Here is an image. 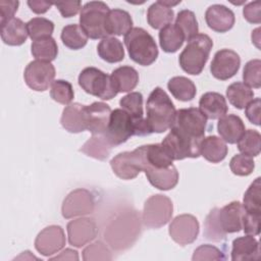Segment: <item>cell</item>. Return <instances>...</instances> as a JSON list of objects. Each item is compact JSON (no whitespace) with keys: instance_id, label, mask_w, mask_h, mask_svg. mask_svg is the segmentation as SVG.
<instances>
[{"instance_id":"cell-52","label":"cell","mask_w":261,"mask_h":261,"mask_svg":"<svg viewBox=\"0 0 261 261\" xmlns=\"http://www.w3.org/2000/svg\"><path fill=\"white\" fill-rule=\"evenodd\" d=\"M243 14L245 19L251 23H260L261 7L259 1H253L244 6Z\"/></svg>"},{"instance_id":"cell-43","label":"cell","mask_w":261,"mask_h":261,"mask_svg":"<svg viewBox=\"0 0 261 261\" xmlns=\"http://www.w3.org/2000/svg\"><path fill=\"white\" fill-rule=\"evenodd\" d=\"M257 177L248 188L244 195L243 207L246 212L261 213V184Z\"/></svg>"},{"instance_id":"cell-12","label":"cell","mask_w":261,"mask_h":261,"mask_svg":"<svg viewBox=\"0 0 261 261\" xmlns=\"http://www.w3.org/2000/svg\"><path fill=\"white\" fill-rule=\"evenodd\" d=\"M55 67L51 62L31 61L23 72V79L29 88L34 91L44 92L54 82Z\"/></svg>"},{"instance_id":"cell-46","label":"cell","mask_w":261,"mask_h":261,"mask_svg":"<svg viewBox=\"0 0 261 261\" xmlns=\"http://www.w3.org/2000/svg\"><path fill=\"white\" fill-rule=\"evenodd\" d=\"M244 84L249 88L259 89L261 87V60L252 59L245 64L243 70Z\"/></svg>"},{"instance_id":"cell-57","label":"cell","mask_w":261,"mask_h":261,"mask_svg":"<svg viewBox=\"0 0 261 261\" xmlns=\"http://www.w3.org/2000/svg\"><path fill=\"white\" fill-rule=\"evenodd\" d=\"M260 29L257 28L252 32V42L256 45L257 48H260L259 46V42H260Z\"/></svg>"},{"instance_id":"cell-18","label":"cell","mask_w":261,"mask_h":261,"mask_svg":"<svg viewBox=\"0 0 261 261\" xmlns=\"http://www.w3.org/2000/svg\"><path fill=\"white\" fill-rule=\"evenodd\" d=\"M85 113L87 130L93 135H104L111 114L109 105L104 102H94L91 105H86Z\"/></svg>"},{"instance_id":"cell-54","label":"cell","mask_w":261,"mask_h":261,"mask_svg":"<svg viewBox=\"0 0 261 261\" xmlns=\"http://www.w3.org/2000/svg\"><path fill=\"white\" fill-rule=\"evenodd\" d=\"M59 10L60 14L63 17H71L74 16L80 10H82L81 1H65V2H57L54 4Z\"/></svg>"},{"instance_id":"cell-24","label":"cell","mask_w":261,"mask_h":261,"mask_svg":"<svg viewBox=\"0 0 261 261\" xmlns=\"http://www.w3.org/2000/svg\"><path fill=\"white\" fill-rule=\"evenodd\" d=\"M245 130L242 118L236 114H225L219 118L217 123V132L220 138L228 144H236Z\"/></svg>"},{"instance_id":"cell-2","label":"cell","mask_w":261,"mask_h":261,"mask_svg":"<svg viewBox=\"0 0 261 261\" xmlns=\"http://www.w3.org/2000/svg\"><path fill=\"white\" fill-rule=\"evenodd\" d=\"M213 47L212 39L206 34H198L191 39L178 57V62L184 71L198 75L204 69Z\"/></svg>"},{"instance_id":"cell-27","label":"cell","mask_w":261,"mask_h":261,"mask_svg":"<svg viewBox=\"0 0 261 261\" xmlns=\"http://www.w3.org/2000/svg\"><path fill=\"white\" fill-rule=\"evenodd\" d=\"M27 23L20 18L13 17L1 24V39L9 46H20L28 39Z\"/></svg>"},{"instance_id":"cell-29","label":"cell","mask_w":261,"mask_h":261,"mask_svg":"<svg viewBox=\"0 0 261 261\" xmlns=\"http://www.w3.org/2000/svg\"><path fill=\"white\" fill-rule=\"evenodd\" d=\"M133 29V19L130 14L123 9H112L109 11L106 22L108 36H122Z\"/></svg>"},{"instance_id":"cell-41","label":"cell","mask_w":261,"mask_h":261,"mask_svg":"<svg viewBox=\"0 0 261 261\" xmlns=\"http://www.w3.org/2000/svg\"><path fill=\"white\" fill-rule=\"evenodd\" d=\"M29 37L33 40H40L51 37L54 31V23L45 17H34L27 22Z\"/></svg>"},{"instance_id":"cell-14","label":"cell","mask_w":261,"mask_h":261,"mask_svg":"<svg viewBox=\"0 0 261 261\" xmlns=\"http://www.w3.org/2000/svg\"><path fill=\"white\" fill-rule=\"evenodd\" d=\"M200 230L197 218L191 214H180L173 218L169 224L171 239L180 246L192 244L196 241Z\"/></svg>"},{"instance_id":"cell-49","label":"cell","mask_w":261,"mask_h":261,"mask_svg":"<svg viewBox=\"0 0 261 261\" xmlns=\"http://www.w3.org/2000/svg\"><path fill=\"white\" fill-rule=\"evenodd\" d=\"M193 261H221L225 260V256L221 250L212 245H201L198 247L192 257Z\"/></svg>"},{"instance_id":"cell-38","label":"cell","mask_w":261,"mask_h":261,"mask_svg":"<svg viewBox=\"0 0 261 261\" xmlns=\"http://www.w3.org/2000/svg\"><path fill=\"white\" fill-rule=\"evenodd\" d=\"M61 41L63 45L71 50H79L86 46L88 42V36L85 34L80 24L71 23L62 29Z\"/></svg>"},{"instance_id":"cell-51","label":"cell","mask_w":261,"mask_h":261,"mask_svg":"<svg viewBox=\"0 0 261 261\" xmlns=\"http://www.w3.org/2000/svg\"><path fill=\"white\" fill-rule=\"evenodd\" d=\"M19 2L13 0H1L0 1V23H4L14 17V13L17 11Z\"/></svg>"},{"instance_id":"cell-56","label":"cell","mask_w":261,"mask_h":261,"mask_svg":"<svg viewBox=\"0 0 261 261\" xmlns=\"http://www.w3.org/2000/svg\"><path fill=\"white\" fill-rule=\"evenodd\" d=\"M50 260H79V255L75 250L65 249L59 255L51 257Z\"/></svg>"},{"instance_id":"cell-40","label":"cell","mask_w":261,"mask_h":261,"mask_svg":"<svg viewBox=\"0 0 261 261\" xmlns=\"http://www.w3.org/2000/svg\"><path fill=\"white\" fill-rule=\"evenodd\" d=\"M237 144L238 149L242 154L255 157L259 155L261 150V136L259 132L255 129H247L244 132Z\"/></svg>"},{"instance_id":"cell-7","label":"cell","mask_w":261,"mask_h":261,"mask_svg":"<svg viewBox=\"0 0 261 261\" xmlns=\"http://www.w3.org/2000/svg\"><path fill=\"white\" fill-rule=\"evenodd\" d=\"M173 205L171 200L164 195L157 194L147 199L144 204L142 220L149 228H160L172 216Z\"/></svg>"},{"instance_id":"cell-22","label":"cell","mask_w":261,"mask_h":261,"mask_svg":"<svg viewBox=\"0 0 261 261\" xmlns=\"http://www.w3.org/2000/svg\"><path fill=\"white\" fill-rule=\"evenodd\" d=\"M85 107L81 103H71L63 109L60 122L65 130L77 134L87 129Z\"/></svg>"},{"instance_id":"cell-16","label":"cell","mask_w":261,"mask_h":261,"mask_svg":"<svg viewBox=\"0 0 261 261\" xmlns=\"http://www.w3.org/2000/svg\"><path fill=\"white\" fill-rule=\"evenodd\" d=\"M68 242L75 248H82L92 242L97 233L98 228L95 220L89 217H82L71 220L67 223Z\"/></svg>"},{"instance_id":"cell-15","label":"cell","mask_w":261,"mask_h":261,"mask_svg":"<svg viewBox=\"0 0 261 261\" xmlns=\"http://www.w3.org/2000/svg\"><path fill=\"white\" fill-rule=\"evenodd\" d=\"M240 65L241 58L237 52L231 49H221L214 54L210 71L215 79L226 81L238 72Z\"/></svg>"},{"instance_id":"cell-48","label":"cell","mask_w":261,"mask_h":261,"mask_svg":"<svg viewBox=\"0 0 261 261\" xmlns=\"http://www.w3.org/2000/svg\"><path fill=\"white\" fill-rule=\"evenodd\" d=\"M83 259L85 261H96V260H111L112 255L107 246L101 241H97L83 251Z\"/></svg>"},{"instance_id":"cell-35","label":"cell","mask_w":261,"mask_h":261,"mask_svg":"<svg viewBox=\"0 0 261 261\" xmlns=\"http://www.w3.org/2000/svg\"><path fill=\"white\" fill-rule=\"evenodd\" d=\"M171 95L179 101H191L195 98L197 89L195 84L186 76H173L167 83Z\"/></svg>"},{"instance_id":"cell-53","label":"cell","mask_w":261,"mask_h":261,"mask_svg":"<svg viewBox=\"0 0 261 261\" xmlns=\"http://www.w3.org/2000/svg\"><path fill=\"white\" fill-rule=\"evenodd\" d=\"M260 98L251 100L245 107V114L249 121L255 125H260Z\"/></svg>"},{"instance_id":"cell-31","label":"cell","mask_w":261,"mask_h":261,"mask_svg":"<svg viewBox=\"0 0 261 261\" xmlns=\"http://www.w3.org/2000/svg\"><path fill=\"white\" fill-rule=\"evenodd\" d=\"M112 145L108 142L104 135H93L80 149L81 152L89 157L95 158L97 160L104 161L110 155Z\"/></svg>"},{"instance_id":"cell-9","label":"cell","mask_w":261,"mask_h":261,"mask_svg":"<svg viewBox=\"0 0 261 261\" xmlns=\"http://www.w3.org/2000/svg\"><path fill=\"white\" fill-rule=\"evenodd\" d=\"M104 136L112 147L125 143L132 136H135L133 117L121 108L114 109L111 111Z\"/></svg>"},{"instance_id":"cell-44","label":"cell","mask_w":261,"mask_h":261,"mask_svg":"<svg viewBox=\"0 0 261 261\" xmlns=\"http://www.w3.org/2000/svg\"><path fill=\"white\" fill-rule=\"evenodd\" d=\"M50 96L54 101L60 104L69 105L74 97L73 88L71 84L67 81H64V80L54 81L51 85Z\"/></svg>"},{"instance_id":"cell-42","label":"cell","mask_w":261,"mask_h":261,"mask_svg":"<svg viewBox=\"0 0 261 261\" xmlns=\"http://www.w3.org/2000/svg\"><path fill=\"white\" fill-rule=\"evenodd\" d=\"M119 105L121 109L126 111L134 119V121H139L144 119L143 116V95L140 92H130L123 96Z\"/></svg>"},{"instance_id":"cell-10","label":"cell","mask_w":261,"mask_h":261,"mask_svg":"<svg viewBox=\"0 0 261 261\" xmlns=\"http://www.w3.org/2000/svg\"><path fill=\"white\" fill-rule=\"evenodd\" d=\"M172 126L192 139L202 140L207 126V118L199 108H181L176 111Z\"/></svg>"},{"instance_id":"cell-3","label":"cell","mask_w":261,"mask_h":261,"mask_svg":"<svg viewBox=\"0 0 261 261\" xmlns=\"http://www.w3.org/2000/svg\"><path fill=\"white\" fill-rule=\"evenodd\" d=\"M124 45L128 55L136 63L148 66L158 57V48L154 38L143 28H133L124 35Z\"/></svg>"},{"instance_id":"cell-4","label":"cell","mask_w":261,"mask_h":261,"mask_svg":"<svg viewBox=\"0 0 261 261\" xmlns=\"http://www.w3.org/2000/svg\"><path fill=\"white\" fill-rule=\"evenodd\" d=\"M110 9L103 1L87 2L80 13V25L88 38L97 40L108 37L107 16Z\"/></svg>"},{"instance_id":"cell-11","label":"cell","mask_w":261,"mask_h":261,"mask_svg":"<svg viewBox=\"0 0 261 261\" xmlns=\"http://www.w3.org/2000/svg\"><path fill=\"white\" fill-rule=\"evenodd\" d=\"M95 209V197L86 189L71 191L63 200L61 212L66 219L93 213Z\"/></svg>"},{"instance_id":"cell-34","label":"cell","mask_w":261,"mask_h":261,"mask_svg":"<svg viewBox=\"0 0 261 261\" xmlns=\"http://www.w3.org/2000/svg\"><path fill=\"white\" fill-rule=\"evenodd\" d=\"M173 16V10L164 5L161 1L151 4L147 11V21L150 27L155 30H161L165 25L171 23Z\"/></svg>"},{"instance_id":"cell-30","label":"cell","mask_w":261,"mask_h":261,"mask_svg":"<svg viewBox=\"0 0 261 261\" xmlns=\"http://www.w3.org/2000/svg\"><path fill=\"white\" fill-rule=\"evenodd\" d=\"M111 81L116 91L119 92H130L134 90L139 83L138 71L128 65L119 66L114 69L111 74Z\"/></svg>"},{"instance_id":"cell-17","label":"cell","mask_w":261,"mask_h":261,"mask_svg":"<svg viewBox=\"0 0 261 261\" xmlns=\"http://www.w3.org/2000/svg\"><path fill=\"white\" fill-rule=\"evenodd\" d=\"M64 230L59 225H49L41 230L36 240L35 248L43 256H51L59 252L65 245Z\"/></svg>"},{"instance_id":"cell-36","label":"cell","mask_w":261,"mask_h":261,"mask_svg":"<svg viewBox=\"0 0 261 261\" xmlns=\"http://www.w3.org/2000/svg\"><path fill=\"white\" fill-rule=\"evenodd\" d=\"M226 97L229 103L238 109H244L246 105L253 100L254 92L242 82H236L226 89Z\"/></svg>"},{"instance_id":"cell-45","label":"cell","mask_w":261,"mask_h":261,"mask_svg":"<svg viewBox=\"0 0 261 261\" xmlns=\"http://www.w3.org/2000/svg\"><path fill=\"white\" fill-rule=\"evenodd\" d=\"M218 208H213L207 215L204 222V236L206 239L213 242H220L225 239L226 233L222 230L218 218H217Z\"/></svg>"},{"instance_id":"cell-8","label":"cell","mask_w":261,"mask_h":261,"mask_svg":"<svg viewBox=\"0 0 261 261\" xmlns=\"http://www.w3.org/2000/svg\"><path fill=\"white\" fill-rule=\"evenodd\" d=\"M129 214L118 217L105 231V239L115 249H123L132 245L140 232L137 218L129 219Z\"/></svg>"},{"instance_id":"cell-1","label":"cell","mask_w":261,"mask_h":261,"mask_svg":"<svg viewBox=\"0 0 261 261\" xmlns=\"http://www.w3.org/2000/svg\"><path fill=\"white\" fill-rule=\"evenodd\" d=\"M146 110V120L152 133L161 134L172 127L176 116V109L169 96L160 87H156L150 93Z\"/></svg>"},{"instance_id":"cell-5","label":"cell","mask_w":261,"mask_h":261,"mask_svg":"<svg viewBox=\"0 0 261 261\" xmlns=\"http://www.w3.org/2000/svg\"><path fill=\"white\" fill-rule=\"evenodd\" d=\"M80 87L88 94L102 100H111L118 92L113 86L111 76L96 67H86L79 75Z\"/></svg>"},{"instance_id":"cell-47","label":"cell","mask_w":261,"mask_h":261,"mask_svg":"<svg viewBox=\"0 0 261 261\" xmlns=\"http://www.w3.org/2000/svg\"><path fill=\"white\" fill-rule=\"evenodd\" d=\"M229 168L236 175L247 176L253 172L255 168V162L253 157L245 154H237L230 159Z\"/></svg>"},{"instance_id":"cell-32","label":"cell","mask_w":261,"mask_h":261,"mask_svg":"<svg viewBox=\"0 0 261 261\" xmlns=\"http://www.w3.org/2000/svg\"><path fill=\"white\" fill-rule=\"evenodd\" d=\"M97 52L99 57L108 63L120 62L124 58L122 43L114 37L102 39L97 46Z\"/></svg>"},{"instance_id":"cell-55","label":"cell","mask_w":261,"mask_h":261,"mask_svg":"<svg viewBox=\"0 0 261 261\" xmlns=\"http://www.w3.org/2000/svg\"><path fill=\"white\" fill-rule=\"evenodd\" d=\"M28 5L31 8V10L37 14H42L47 12L50 7L52 6V3L47 1H37V0H31L28 1Z\"/></svg>"},{"instance_id":"cell-19","label":"cell","mask_w":261,"mask_h":261,"mask_svg":"<svg viewBox=\"0 0 261 261\" xmlns=\"http://www.w3.org/2000/svg\"><path fill=\"white\" fill-rule=\"evenodd\" d=\"M205 20L212 31L225 33L233 27L236 17L233 11L226 6L213 4L207 8L205 12Z\"/></svg>"},{"instance_id":"cell-37","label":"cell","mask_w":261,"mask_h":261,"mask_svg":"<svg viewBox=\"0 0 261 261\" xmlns=\"http://www.w3.org/2000/svg\"><path fill=\"white\" fill-rule=\"evenodd\" d=\"M31 52L37 60L50 62L57 57L58 46L52 37L33 41Z\"/></svg>"},{"instance_id":"cell-50","label":"cell","mask_w":261,"mask_h":261,"mask_svg":"<svg viewBox=\"0 0 261 261\" xmlns=\"http://www.w3.org/2000/svg\"><path fill=\"white\" fill-rule=\"evenodd\" d=\"M261 213L246 212L243 216V229L246 234L258 236L260 233Z\"/></svg>"},{"instance_id":"cell-25","label":"cell","mask_w":261,"mask_h":261,"mask_svg":"<svg viewBox=\"0 0 261 261\" xmlns=\"http://www.w3.org/2000/svg\"><path fill=\"white\" fill-rule=\"evenodd\" d=\"M199 109L209 119H219L227 112L225 98L217 92H207L201 96Z\"/></svg>"},{"instance_id":"cell-26","label":"cell","mask_w":261,"mask_h":261,"mask_svg":"<svg viewBox=\"0 0 261 261\" xmlns=\"http://www.w3.org/2000/svg\"><path fill=\"white\" fill-rule=\"evenodd\" d=\"M143 153V167L150 166L153 168H167L173 164L162 144H150L141 146Z\"/></svg>"},{"instance_id":"cell-39","label":"cell","mask_w":261,"mask_h":261,"mask_svg":"<svg viewBox=\"0 0 261 261\" xmlns=\"http://www.w3.org/2000/svg\"><path fill=\"white\" fill-rule=\"evenodd\" d=\"M174 24L181 31L185 37V41L187 42L199 34V27L196 15L189 9H182L177 13Z\"/></svg>"},{"instance_id":"cell-23","label":"cell","mask_w":261,"mask_h":261,"mask_svg":"<svg viewBox=\"0 0 261 261\" xmlns=\"http://www.w3.org/2000/svg\"><path fill=\"white\" fill-rule=\"evenodd\" d=\"M260 258L259 243L254 236L247 234L237 238L232 241L231 260L232 261H249L258 260Z\"/></svg>"},{"instance_id":"cell-21","label":"cell","mask_w":261,"mask_h":261,"mask_svg":"<svg viewBox=\"0 0 261 261\" xmlns=\"http://www.w3.org/2000/svg\"><path fill=\"white\" fill-rule=\"evenodd\" d=\"M143 171L146 173L149 182L158 190L168 191L177 185L178 171L173 164L167 168L160 169L144 166Z\"/></svg>"},{"instance_id":"cell-13","label":"cell","mask_w":261,"mask_h":261,"mask_svg":"<svg viewBox=\"0 0 261 261\" xmlns=\"http://www.w3.org/2000/svg\"><path fill=\"white\" fill-rule=\"evenodd\" d=\"M113 172L121 179H133L143 171L142 148L138 147L134 151H125L114 156L110 161Z\"/></svg>"},{"instance_id":"cell-6","label":"cell","mask_w":261,"mask_h":261,"mask_svg":"<svg viewBox=\"0 0 261 261\" xmlns=\"http://www.w3.org/2000/svg\"><path fill=\"white\" fill-rule=\"evenodd\" d=\"M201 141L192 139L172 126L161 144L172 160H182L200 156Z\"/></svg>"},{"instance_id":"cell-28","label":"cell","mask_w":261,"mask_h":261,"mask_svg":"<svg viewBox=\"0 0 261 261\" xmlns=\"http://www.w3.org/2000/svg\"><path fill=\"white\" fill-rule=\"evenodd\" d=\"M227 146L225 142L216 136L203 138L200 144V155L211 163L222 161L227 155Z\"/></svg>"},{"instance_id":"cell-33","label":"cell","mask_w":261,"mask_h":261,"mask_svg":"<svg viewBox=\"0 0 261 261\" xmlns=\"http://www.w3.org/2000/svg\"><path fill=\"white\" fill-rule=\"evenodd\" d=\"M184 42V34L175 24L169 23L159 32L160 47L166 53L176 52L182 46Z\"/></svg>"},{"instance_id":"cell-20","label":"cell","mask_w":261,"mask_h":261,"mask_svg":"<svg viewBox=\"0 0 261 261\" xmlns=\"http://www.w3.org/2000/svg\"><path fill=\"white\" fill-rule=\"evenodd\" d=\"M245 209L241 202L232 201L221 209L218 208L217 218L222 230L227 233L239 232L243 227Z\"/></svg>"}]
</instances>
